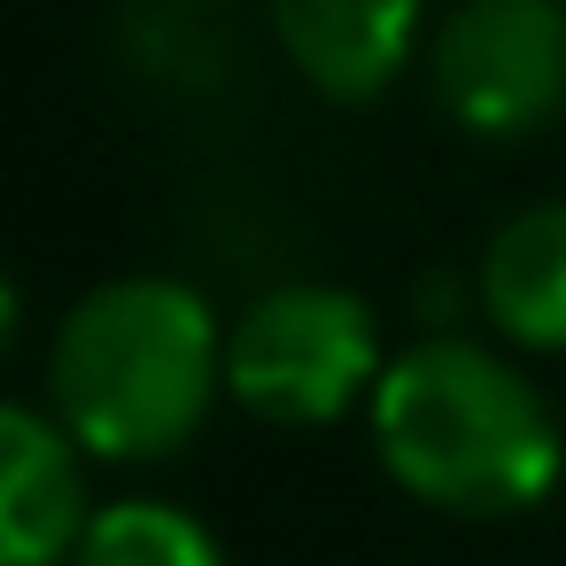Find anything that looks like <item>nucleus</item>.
I'll return each instance as SVG.
<instances>
[{"label":"nucleus","mask_w":566,"mask_h":566,"mask_svg":"<svg viewBox=\"0 0 566 566\" xmlns=\"http://www.w3.org/2000/svg\"><path fill=\"white\" fill-rule=\"evenodd\" d=\"M388 473L442 512H520L558 481L551 403L473 342H419L373 388Z\"/></svg>","instance_id":"f257e3e1"},{"label":"nucleus","mask_w":566,"mask_h":566,"mask_svg":"<svg viewBox=\"0 0 566 566\" xmlns=\"http://www.w3.org/2000/svg\"><path fill=\"white\" fill-rule=\"evenodd\" d=\"M218 318L179 280H109L55 334V411L102 458H164L218 388Z\"/></svg>","instance_id":"f03ea898"},{"label":"nucleus","mask_w":566,"mask_h":566,"mask_svg":"<svg viewBox=\"0 0 566 566\" xmlns=\"http://www.w3.org/2000/svg\"><path fill=\"white\" fill-rule=\"evenodd\" d=\"M226 380L272 427H326L373 380V318L342 287H280L241 311Z\"/></svg>","instance_id":"7ed1b4c3"},{"label":"nucleus","mask_w":566,"mask_h":566,"mask_svg":"<svg viewBox=\"0 0 566 566\" xmlns=\"http://www.w3.org/2000/svg\"><path fill=\"white\" fill-rule=\"evenodd\" d=\"M434 94L473 133H535L566 102V17L543 0H473L434 40Z\"/></svg>","instance_id":"20e7f679"},{"label":"nucleus","mask_w":566,"mask_h":566,"mask_svg":"<svg viewBox=\"0 0 566 566\" xmlns=\"http://www.w3.org/2000/svg\"><path fill=\"white\" fill-rule=\"evenodd\" d=\"M86 535V489L71 442L24 411L0 403V566H55Z\"/></svg>","instance_id":"39448f33"},{"label":"nucleus","mask_w":566,"mask_h":566,"mask_svg":"<svg viewBox=\"0 0 566 566\" xmlns=\"http://www.w3.org/2000/svg\"><path fill=\"white\" fill-rule=\"evenodd\" d=\"M272 32L311 86H326L334 102H365L403 71L419 9L411 0H280Z\"/></svg>","instance_id":"423d86ee"},{"label":"nucleus","mask_w":566,"mask_h":566,"mask_svg":"<svg viewBox=\"0 0 566 566\" xmlns=\"http://www.w3.org/2000/svg\"><path fill=\"white\" fill-rule=\"evenodd\" d=\"M481 303L512 342L566 349V202H535L489 241Z\"/></svg>","instance_id":"0eeeda50"},{"label":"nucleus","mask_w":566,"mask_h":566,"mask_svg":"<svg viewBox=\"0 0 566 566\" xmlns=\"http://www.w3.org/2000/svg\"><path fill=\"white\" fill-rule=\"evenodd\" d=\"M78 566H218V543L171 504H109L86 520Z\"/></svg>","instance_id":"6e6552de"},{"label":"nucleus","mask_w":566,"mask_h":566,"mask_svg":"<svg viewBox=\"0 0 566 566\" xmlns=\"http://www.w3.org/2000/svg\"><path fill=\"white\" fill-rule=\"evenodd\" d=\"M9 334H17V287H9V272H0V349H9Z\"/></svg>","instance_id":"1a4fd4ad"}]
</instances>
